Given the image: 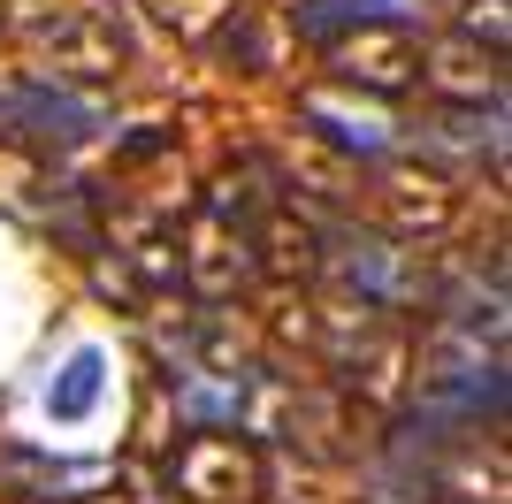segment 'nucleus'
Here are the masks:
<instances>
[{"label": "nucleus", "mask_w": 512, "mask_h": 504, "mask_svg": "<svg viewBox=\"0 0 512 504\" xmlns=\"http://www.w3.org/2000/svg\"><path fill=\"white\" fill-rule=\"evenodd\" d=\"M512 497V459L497 428H444V420H398L383 436L375 466V504H505Z\"/></svg>", "instance_id": "f257e3e1"}, {"label": "nucleus", "mask_w": 512, "mask_h": 504, "mask_svg": "<svg viewBox=\"0 0 512 504\" xmlns=\"http://www.w3.org/2000/svg\"><path fill=\"white\" fill-rule=\"evenodd\" d=\"M291 336L306 344L329 390H344L352 405H406V382H413V336L406 321L375 314L360 298H329L314 306L306 321H291Z\"/></svg>", "instance_id": "f03ea898"}, {"label": "nucleus", "mask_w": 512, "mask_h": 504, "mask_svg": "<svg viewBox=\"0 0 512 504\" xmlns=\"http://www.w3.org/2000/svg\"><path fill=\"white\" fill-rule=\"evenodd\" d=\"M321 283L337 298H360V306L390 314V321H428L436 291H444V268H436V252L398 245L383 230L321 222Z\"/></svg>", "instance_id": "7ed1b4c3"}, {"label": "nucleus", "mask_w": 512, "mask_h": 504, "mask_svg": "<svg viewBox=\"0 0 512 504\" xmlns=\"http://www.w3.org/2000/svg\"><path fill=\"white\" fill-rule=\"evenodd\" d=\"M16 39L31 46V62H39L46 84H115L130 62V39L123 23L100 16V8H31L16 16Z\"/></svg>", "instance_id": "20e7f679"}, {"label": "nucleus", "mask_w": 512, "mask_h": 504, "mask_svg": "<svg viewBox=\"0 0 512 504\" xmlns=\"http://www.w3.org/2000/svg\"><path fill=\"white\" fill-rule=\"evenodd\" d=\"M161 482L184 504H268V451L245 428H184L161 459Z\"/></svg>", "instance_id": "39448f33"}, {"label": "nucleus", "mask_w": 512, "mask_h": 504, "mask_svg": "<svg viewBox=\"0 0 512 504\" xmlns=\"http://www.w3.org/2000/svg\"><path fill=\"white\" fill-rule=\"evenodd\" d=\"M459 222H467L459 176H444V168H428V161H383V176H375V230L383 237L436 252Z\"/></svg>", "instance_id": "423d86ee"}, {"label": "nucleus", "mask_w": 512, "mask_h": 504, "mask_svg": "<svg viewBox=\"0 0 512 504\" xmlns=\"http://www.w3.org/2000/svg\"><path fill=\"white\" fill-rule=\"evenodd\" d=\"M176 283L192 298H207V306H222V298L253 291L260 283V252H253V230L245 222H230V214H199L192 230L176 237Z\"/></svg>", "instance_id": "0eeeda50"}, {"label": "nucleus", "mask_w": 512, "mask_h": 504, "mask_svg": "<svg viewBox=\"0 0 512 504\" xmlns=\"http://www.w3.org/2000/svg\"><path fill=\"white\" fill-rule=\"evenodd\" d=\"M329 77L352 84V92H375V100H390V92H406V84L421 77V39L406 31V16L360 23V31H344V39L329 46Z\"/></svg>", "instance_id": "6e6552de"}, {"label": "nucleus", "mask_w": 512, "mask_h": 504, "mask_svg": "<svg viewBox=\"0 0 512 504\" xmlns=\"http://www.w3.org/2000/svg\"><path fill=\"white\" fill-rule=\"evenodd\" d=\"M444 107H505V54L467 31H444V39H421V77Z\"/></svg>", "instance_id": "1a4fd4ad"}, {"label": "nucleus", "mask_w": 512, "mask_h": 504, "mask_svg": "<svg viewBox=\"0 0 512 504\" xmlns=\"http://www.w3.org/2000/svg\"><path fill=\"white\" fill-rule=\"evenodd\" d=\"M352 420H360V405L344 398V390H329V382H299V390H283L276 405H268V428H276L291 451H306V459H352L360 443H352Z\"/></svg>", "instance_id": "9d476101"}, {"label": "nucleus", "mask_w": 512, "mask_h": 504, "mask_svg": "<svg viewBox=\"0 0 512 504\" xmlns=\"http://www.w3.org/2000/svg\"><path fill=\"white\" fill-rule=\"evenodd\" d=\"M390 16H406V8H398V0H299V8H291L299 39H314V46H337L344 31H360V23H390Z\"/></svg>", "instance_id": "9b49d317"}, {"label": "nucleus", "mask_w": 512, "mask_h": 504, "mask_svg": "<svg viewBox=\"0 0 512 504\" xmlns=\"http://www.w3.org/2000/svg\"><path fill=\"white\" fill-rule=\"evenodd\" d=\"M306 123L329 138L337 153H352V161H367V168H383L390 153H398V138H390L383 123H360V115H337L329 100H306Z\"/></svg>", "instance_id": "f8f14e48"}, {"label": "nucleus", "mask_w": 512, "mask_h": 504, "mask_svg": "<svg viewBox=\"0 0 512 504\" xmlns=\"http://www.w3.org/2000/svg\"><path fill=\"white\" fill-rule=\"evenodd\" d=\"M100 390H107V359L85 344V352H69L62 382L46 390V413H54V420H85L92 405H100Z\"/></svg>", "instance_id": "ddd939ff"}, {"label": "nucleus", "mask_w": 512, "mask_h": 504, "mask_svg": "<svg viewBox=\"0 0 512 504\" xmlns=\"http://www.w3.org/2000/svg\"><path fill=\"white\" fill-rule=\"evenodd\" d=\"M214 54H222V62H237V69H268L276 62V39H268V16H260V8H230V16L214 23Z\"/></svg>", "instance_id": "4468645a"}, {"label": "nucleus", "mask_w": 512, "mask_h": 504, "mask_svg": "<svg viewBox=\"0 0 512 504\" xmlns=\"http://www.w3.org/2000/svg\"><path fill=\"white\" fill-rule=\"evenodd\" d=\"M153 16L169 23L176 39H192V46H207L214 39V23L230 16V8H245V0H146Z\"/></svg>", "instance_id": "2eb2a0df"}, {"label": "nucleus", "mask_w": 512, "mask_h": 504, "mask_svg": "<svg viewBox=\"0 0 512 504\" xmlns=\"http://www.w3.org/2000/svg\"><path fill=\"white\" fill-rule=\"evenodd\" d=\"M8 504H85V497H54V489H31V497H8Z\"/></svg>", "instance_id": "dca6fc26"}]
</instances>
